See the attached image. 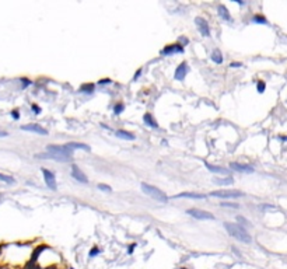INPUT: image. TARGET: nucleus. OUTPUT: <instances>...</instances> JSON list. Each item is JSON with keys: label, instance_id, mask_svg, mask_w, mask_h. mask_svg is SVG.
<instances>
[{"label": "nucleus", "instance_id": "obj_29", "mask_svg": "<svg viewBox=\"0 0 287 269\" xmlns=\"http://www.w3.org/2000/svg\"><path fill=\"white\" fill-rule=\"evenodd\" d=\"M20 82L23 83V87H24V88H25V87H28V86H31V84H32V82H31V80H28L27 77H21V79H20Z\"/></svg>", "mask_w": 287, "mask_h": 269}, {"label": "nucleus", "instance_id": "obj_12", "mask_svg": "<svg viewBox=\"0 0 287 269\" xmlns=\"http://www.w3.org/2000/svg\"><path fill=\"white\" fill-rule=\"evenodd\" d=\"M230 168L234 170V171H238V172H254V168H252L251 165H247V164L230 163Z\"/></svg>", "mask_w": 287, "mask_h": 269}, {"label": "nucleus", "instance_id": "obj_31", "mask_svg": "<svg viewBox=\"0 0 287 269\" xmlns=\"http://www.w3.org/2000/svg\"><path fill=\"white\" fill-rule=\"evenodd\" d=\"M220 206H224V208H234V209L238 208V205L237 203H226V202H221Z\"/></svg>", "mask_w": 287, "mask_h": 269}, {"label": "nucleus", "instance_id": "obj_15", "mask_svg": "<svg viewBox=\"0 0 287 269\" xmlns=\"http://www.w3.org/2000/svg\"><path fill=\"white\" fill-rule=\"evenodd\" d=\"M174 198H189V199H205L206 195L203 193H193V192H182V193H178L175 195Z\"/></svg>", "mask_w": 287, "mask_h": 269}, {"label": "nucleus", "instance_id": "obj_22", "mask_svg": "<svg viewBox=\"0 0 287 269\" xmlns=\"http://www.w3.org/2000/svg\"><path fill=\"white\" fill-rule=\"evenodd\" d=\"M252 23H255V24H267V20L262 14H255L252 17Z\"/></svg>", "mask_w": 287, "mask_h": 269}, {"label": "nucleus", "instance_id": "obj_17", "mask_svg": "<svg viewBox=\"0 0 287 269\" xmlns=\"http://www.w3.org/2000/svg\"><path fill=\"white\" fill-rule=\"evenodd\" d=\"M143 121H144V123L147 125V126L153 128V129H157V128H158L157 121H156V119L153 118V115L150 114V112H147V114L143 115Z\"/></svg>", "mask_w": 287, "mask_h": 269}, {"label": "nucleus", "instance_id": "obj_35", "mask_svg": "<svg viewBox=\"0 0 287 269\" xmlns=\"http://www.w3.org/2000/svg\"><path fill=\"white\" fill-rule=\"evenodd\" d=\"M237 220H238V221H241V223H242L244 226H249V224H251V223H249V221L247 220V219H244L242 216H238V219H237Z\"/></svg>", "mask_w": 287, "mask_h": 269}, {"label": "nucleus", "instance_id": "obj_37", "mask_svg": "<svg viewBox=\"0 0 287 269\" xmlns=\"http://www.w3.org/2000/svg\"><path fill=\"white\" fill-rule=\"evenodd\" d=\"M140 74H142V69H139L137 72L134 73V80H137V79H139V76H140Z\"/></svg>", "mask_w": 287, "mask_h": 269}, {"label": "nucleus", "instance_id": "obj_33", "mask_svg": "<svg viewBox=\"0 0 287 269\" xmlns=\"http://www.w3.org/2000/svg\"><path fill=\"white\" fill-rule=\"evenodd\" d=\"M31 108H32L34 114H36V115H39V114H41V108H39L38 105H36V104H32V105H31Z\"/></svg>", "mask_w": 287, "mask_h": 269}, {"label": "nucleus", "instance_id": "obj_8", "mask_svg": "<svg viewBox=\"0 0 287 269\" xmlns=\"http://www.w3.org/2000/svg\"><path fill=\"white\" fill-rule=\"evenodd\" d=\"M42 174H44V179H45V184L49 189L52 191H56L57 189V185H56V178H55V174L52 171H49L46 168H42Z\"/></svg>", "mask_w": 287, "mask_h": 269}, {"label": "nucleus", "instance_id": "obj_24", "mask_svg": "<svg viewBox=\"0 0 287 269\" xmlns=\"http://www.w3.org/2000/svg\"><path fill=\"white\" fill-rule=\"evenodd\" d=\"M123 111H125V105H123L122 102H118V104L113 105V112H115V115H121Z\"/></svg>", "mask_w": 287, "mask_h": 269}, {"label": "nucleus", "instance_id": "obj_18", "mask_svg": "<svg viewBox=\"0 0 287 269\" xmlns=\"http://www.w3.org/2000/svg\"><path fill=\"white\" fill-rule=\"evenodd\" d=\"M206 167H207V170H209V171H210V172H214V174H221V175H227V174H228V171H227L226 168L218 167V165H213V164L206 163Z\"/></svg>", "mask_w": 287, "mask_h": 269}, {"label": "nucleus", "instance_id": "obj_5", "mask_svg": "<svg viewBox=\"0 0 287 269\" xmlns=\"http://www.w3.org/2000/svg\"><path fill=\"white\" fill-rule=\"evenodd\" d=\"M186 213L189 216H192L193 219H198V220H214V216L211 213L206 212V210H202V209L192 208V209H188Z\"/></svg>", "mask_w": 287, "mask_h": 269}, {"label": "nucleus", "instance_id": "obj_14", "mask_svg": "<svg viewBox=\"0 0 287 269\" xmlns=\"http://www.w3.org/2000/svg\"><path fill=\"white\" fill-rule=\"evenodd\" d=\"M66 147L69 149V150H84V151H90L91 149H90V146H87V144H84V143H77V142H72V143H67L66 144Z\"/></svg>", "mask_w": 287, "mask_h": 269}, {"label": "nucleus", "instance_id": "obj_3", "mask_svg": "<svg viewBox=\"0 0 287 269\" xmlns=\"http://www.w3.org/2000/svg\"><path fill=\"white\" fill-rule=\"evenodd\" d=\"M142 191L144 192L146 195H149L151 199L157 200V202H161V203H165V202H168V196L164 193L162 191H160L157 187H154V185H150V184H146V182H142Z\"/></svg>", "mask_w": 287, "mask_h": 269}, {"label": "nucleus", "instance_id": "obj_21", "mask_svg": "<svg viewBox=\"0 0 287 269\" xmlns=\"http://www.w3.org/2000/svg\"><path fill=\"white\" fill-rule=\"evenodd\" d=\"M94 88H95V86H94L93 83H88V84H83V86L80 87V91L84 94H91L94 91Z\"/></svg>", "mask_w": 287, "mask_h": 269}, {"label": "nucleus", "instance_id": "obj_16", "mask_svg": "<svg viewBox=\"0 0 287 269\" xmlns=\"http://www.w3.org/2000/svg\"><path fill=\"white\" fill-rule=\"evenodd\" d=\"M217 11H218V16L221 17L223 20L231 21V14H230V11H228V8H227L224 4H218Z\"/></svg>", "mask_w": 287, "mask_h": 269}, {"label": "nucleus", "instance_id": "obj_20", "mask_svg": "<svg viewBox=\"0 0 287 269\" xmlns=\"http://www.w3.org/2000/svg\"><path fill=\"white\" fill-rule=\"evenodd\" d=\"M116 136L119 139H123V140H134V134L130 133V132H128V131H123V129L116 131Z\"/></svg>", "mask_w": 287, "mask_h": 269}, {"label": "nucleus", "instance_id": "obj_7", "mask_svg": "<svg viewBox=\"0 0 287 269\" xmlns=\"http://www.w3.org/2000/svg\"><path fill=\"white\" fill-rule=\"evenodd\" d=\"M160 53H161L162 56H170V55H174V53H184V46H182L179 42L167 45V46H164V48L161 49Z\"/></svg>", "mask_w": 287, "mask_h": 269}, {"label": "nucleus", "instance_id": "obj_9", "mask_svg": "<svg viewBox=\"0 0 287 269\" xmlns=\"http://www.w3.org/2000/svg\"><path fill=\"white\" fill-rule=\"evenodd\" d=\"M21 131L32 132V133L42 134V136H46V134H48V131H46L45 128L39 126L38 123H29V125H24V126H21Z\"/></svg>", "mask_w": 287, "mask_h": 269}, {"label": "nucleus", "instance_id": "obj_27", "mask_svg": "<svg viewBox=\"0 0 287 269\" xmlns=\"http://www.w3.org/2000/svg\"><path fill=\"white\" fill-rule=\"evenodd\" d=\"M256 90H258V93H265V90H266V84H265V82H262V80H259L258 83H256Z\"/></svg>", "mask_w": 287, "mask_h": 269}, {"label": "nucleus", "instance_id": "obj_38", "mask_svg": "<svg viewBox=\"0 0 287 269\" xmlns=\"http://www.w3.org/2000/svg\"><path fill=\"white\" fill-rule=\"evenodd\" d=\"M179 41L184 42V44H188V42H189V39H188V38H185V37H181V38H179Z\"/></svg>", "mask_w": 287, "mask_h": 269}, {"label": "nucleus", "instance_id": "obj_11", "mask_svg": "<svg viewBox=\"0 0 287 269\" xmlns=\"http://www.w3.org/2000/svg\"><path fill=\"white\" fill-rule=\"evenodd\" d=\"M72 177L76 179V181L81 182V184H88V179H87L85 174L81 171L77 165H73V167H72Z\"/></svg>", "mask_w": 287, "mask_h": 269}, {"label": "nucleus", "instance_id": "obj_41", "mask_svg": "<svg viewBox=\"0 0 287 269\" xmlns=\"http://www.w3.org/2000/svg\"><path fill=\"white\" fill-rule=\"evenodd\" d=\"M181 269H188V268H181Z\"/></svg>", "mask_w": 287, "mask_h": 269}, {"label": "nucleus", "instance_id": "obj_32", "mask_svg": "<svg viewBox=\"0 0 287 269\" xmlns=\"http://www.w3.org/2000/svg\"><path fill=\"white\" fill-rule=\"evenodd\" d=\"M11 116H13V119L18 121V119H20V111H18V110H13L11 111Z\"/></svg>", "mask_w": 287, "mask_h": 269}, {"label": "nucleus", "instance_id": "obj_39", "mask_svg": "<svg viewBox=\"0 0 287 269\" xmlns=\"http://www.w3.org/2000/svg\"><path fill=\"white\" fill-rule=\"evenodd\" d=\"M7 132H3V131H0V138H6V136H7Z\"/></svg>", "mask_w": 287, "mask_h": 269}, {"label": "nucleus", "instance_id": "obj_30", "mask_svg": "<svg viewBox=\"0 0 287 269\" xmlns=\"http://www.w3.org/2000/svg\"><path fill=\"white\" fill-rule=\"evenodd\" d=\"M111 83H112V80H111V79H108V77L98 80V84H100V86H104V84H111Z\"/></svg>", "mask_w": 287, "mask_h": 269}, {"label": "nucleus", "instance_id": "obj_26", "mask_svg": "<svg viewBox=\"0 0 287 269\" xmlns=\"http://www.w3.org/2000/svg\"><path fill=\"white\" fill-rule=\"evenodd\" d=\"M100 254H101V249H100L97 245H95V247H93V248L90 249L88 257H90V258H94V257H97V255H100Z\"/></svg>", "mask_w": 287, "mask_h": 269}, {"label": "nucleus", "instance_id": "obj_10", "mask_svg": "<svg viewBox=\"0 0 287 269\" xmlns=\"http://www.w3.org/2000/svg\"><path fill=\"white\" fill-rule=\"evenodd\" d=\"M188 70H189V66H188V63L186 62H182L181 65L175 69V73H174V79L175 80H178V82H182L184 79H185L186 73H188Z\"/></svg>", "mask_w": 287, "mask_h": 269}, {"label": "nucleus", "instance_id": "obj_19", "mask_svg": "<svg viewBox=\"0 0 287 269\" xmlns=\"http://www.w3.org/2000/svg\"><path fill=\"white\" fill-rule=\"evenodd\" d=\"M210 59H211L213 62H214L216 65H221L223 60H224V59H223V53H221V51H220V49H214V51H213V53H211Z\"/></svg>", "mask_w": 287, "mask_h": 269}, {"label": "nucleus", "instance_id": "obj_40", "mask_svg": "<svg viewBox=\"0 0 287 269\" xmlns=\"http://www.w3.org/2000/svg\"><path fill=\"white\" fill-rule=\"evenodd\" d=\"M32 269H41V266L39 265H36V264H35V265H34V268Z\"/></svg>", "mask_w": 287, "mask_h": 269}, {"label": "nucleus", "instance_id": "obj_4", "mask_svg": "<svg viewBox=\"0 0 287 269\" xmlns=\"http://www.w3.org/2000/svg\"><path fill=\"white\" fill-rule=\"evenodd\" d=\"M210 196L213 198H221V199H235V198H242L244 193L239 191H230V189H226V191H214L211 192Z\"/></svg>", "mask_w": 287, "mask_h": 269}, {"label": "nucleus", "instance_id": "obj_2", "mask_svg": "<svg viewBox=\"0 0 287 269\" xmlns=\"http://www.w3.org/2000/svg\"><path fill=\"white\" fill-rule=\"evenodd\" d=\"M224 228H226L227 233H228L231 237H234V238H237V240L242 241V243H245V244H249V243H251V236H249V233H248L242 226L226 221V223H224Z\"/></svg>", "mask_w": 287, "mask_h": 269}, {"label": "nucleus", "instance_id": "obj_1", "mask_svg": "<svg viewBox=\"0 0 287 269\" xmlns=\"http://www.w3.org/2000/svg\"><path fill=\"white\" fill-rule=\"evenodd\" d=\"M73 151L69 150L66 144L63 146H56V144H51V146L46 147V154H36L38 159H52L56 160V161H69L72 159Z\"/></svg>", "mask_w": 287, "mask_h": 269}, {"label": "nucleus", "instance_id": "obj_36", "mask_svg": "<svg viewBox=\"0 0 287 269\" xmlns=\"http://www.w3.org/2000/svg\"><path fill=\"white\" fill-rule=\"evenodd\" d=\"M242 66V63H239V62H233L230 65V67H241Z\"/></svg>", "mask_w": 287, "mask_h": 269}, {"label": "nucleus", "instance_id": "obj_13", "mask_svg": "<svg viewBox=\"0 0 287 269\" xmlns=\"http://www.w3.org/2000/svg\"><path fill=\"white\" fill-rule=\"evenodd\" d=\"M48 248L46 245H44V244H41V245H38V247H35L34 248V251H32V254H31V258H29V262H32V264H36V261H38V258H39V255L42 252H44L45 249Z\"/></svg>", "mask_w": 287, "mask_h": 269}, {"label": "nucleus", "instance_id": "obj_25", "mask_svg": "<svg viewBox=\"0 0 287 269\" xmlns=\"http://www.w3.org/2000/svg\"><path fill=\"white\" fill-rule=\"evenodd\" d=\"M0 181H3V182H6V184H14V182H16L13 177L4 175V174H2V172H0Z\"/></svg>", "mask_w": 287, "mask_h": 269}, {"label": "nucleus", "instance_id": "obj_23", "mask_svg": "<svg viewBox=\"0 0 287 269\" xmlns=\"http://www.w3.org/2000/svg\"><path fill=\"white\" fill-rule=\"evenodd\" d=\"M233 182H234V179L231 178V177H226V178L216 179V184H218V185H231Z\"/></svg>", "mask_w": 287, "mask_h": 269}, {"label": "nucleus", "instance_id": "obj_28", "mask_svg": "<svg viewBox=\"0 0 287 269\" xmlns=\"http://www.w3.org/2000/svg\"><path fill=\"white\" fill-rule=\"evenodd\" d=\"M97 188L100 189V191H102V192H111V191H112V188L109 187V185H106V184H98Z\"/></svg>", "mask_w": 287, "mask_h": 269}, {"label": "nucleus", "instance_id": "obj_6", "mask_svg": "<svg viewBox=\"0 0 287 269\" xmlns=\"http://www.w3.org/2000/svg\"><path fill=\"white\" fill-rule=\"evenodd\" d=\"M195 24L198 27L199 32L202 34L203 37H210V25L203 17H196L195 18Z\"/></svg>", "mask_w": 287, "mask_h": 269}, {"label": "nucleus", "instance_id": "obj_34", "mask_svg": "<svg viewBox=\"0 0 287 269\" xmlns=\"http://www.w3.org/2000/svg\"><path fill=\"white\" fill-rule=\"evenodd\" d=\"M136 247H137V244H136V243L130 244L129 248H128V254H129V255H130V254H133V251H134V248H136Z\"/></svg>", "mask_w": 287, "mask_h": 269}]
</instances>
